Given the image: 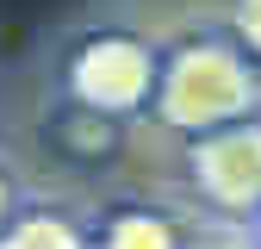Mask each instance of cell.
Masks as SVG:
<instances>
[{"instance_id":"obj_6","label":"cell","mask_w":261,"mask_h":249,"mask_svg":"<svg viewBox=\"0 0 261 249\" xmlns=\"http://www.w3.org/2000/svg\"><path fill=\"white\" fill-rule=\"evenodd\" d=\"M237 25H243V38H249V50L261 56V0H243V7H237Z\"/></svg>"},{"instance_id":"obj_5","label":"cell","mask_w":261,"mask_h":249,"mask_svg":"<svg viewBox=\"0 0 261 249\" xmlns=\"http://www.w3.org/2000/svg\"><path fill=\"white\" fill-rule=\"evenodd\" d=\"M106 243H118V249H130V243H137V249H168L174 231L155 225V218H118V225L106 231Z\"/></svg>"},{"instance_id":"obj_2","label":"cell","mask_w":261,"mask_h":249,"mask_svg":"<svg viewBox=\"0 0 261 249\" xmlns=\"http://www.w3.org/2000/svg\"><path fill=\"white\" fill-rule=\"evenodd\" d=\"M69 87H75L81 106L118 118V112L137 106L143 93H155V56H149L137 38H93V44H81V56H75Z\"/></svg>"},{"instance_id":"obj_3","label":"cell","mask_w":261,"mask_h":249,"mask_svg":"<svg viewBox=\"0 0 261 249\" xmlns=\"http://www.w3.org/2000/svg\"><path fill=\"white\" fill-rule=\"evenodd\" d=\"M193 175H199L205 200L224 212H261V124H218V131H199V150H193Z\"/></svg>"},{"instance_id":"obj_4","label":"cell","mask_w":261,"mask_h":249,"mask_svg":"<svg viewBox=\"0 0 261 249\" xmlns=\"http://www.w3.org/2000/svg\"><path fill=\"white\" fill-rule=\"evenodd\" d=\"M7 243H31V249H75L81 231L75 225H56V218H19L7 231Z\"/></svg>"},{"instance_id":"obj_8","label":"cell","mask_w":261,"mask_h":249,"mask_svg":"<svg viewBox=\"0 0 261 249\" xmlns=\"http://www.w3.org/2000/svg\"><path fill=\"white\" fill-rule=\"evenodd\" d=\"M255 218H261V212H255ZM255 237H261V225H255Z\"/></svg>"},{"instance_id":"obj_7","label":"cell","mask_w":261,"mask_h":249,"mask_svg":"<svg viewBox=\"0 0 261 249\" xmlns=\"http://www.w3.org/2000/svg\"><path fill=\"white\" fill-rule=\"evenodd\" d=\"M0 218H7V181H0Z\"/></svg>"},{"instance_id":"obj_1","label":"cell","mask_w":261,"mask_h":249,"mask_svg":"<svg viewBox=\"0 0 261 249\" xmlns=\"http://www.w3.org/2000/svg\"><path fill=\"white\" fill-rule=\"evenodd\" d=\"M155 100L174 131L199 137V131H218V124H230L255 106V75L230 44H187L162 62Z\"/></svg>"}]
</instances>
